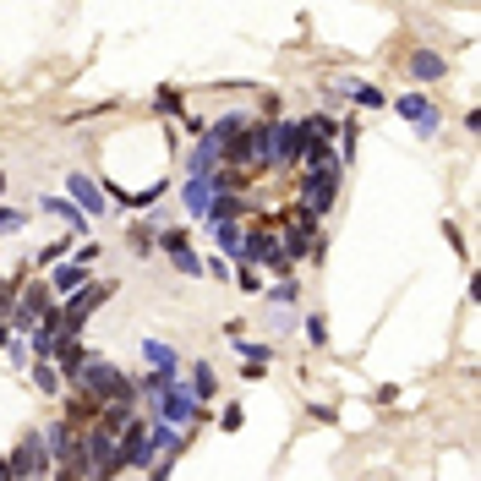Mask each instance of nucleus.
Masks as SVG:
<instances>
[{
	"mask_svg": "<svg viewBox=\"0 0 481 481\" xmlns=\"http://www.w3.org/2000/svg\"><path fill=\"white\" fill-rule=\"evenodd\" d=\"M77 389L93 400V405H137V377H126L120 367L93 356L82 372H77Z\"/></svg>",
	"mask_w": 481,
	"mask_h": 481,
	"instance_id": "nucleus-1",
	"label": "nucleus"
},
{
	"mask_svg": "<svg viewBox=\"0 0 481 481\" xmlns=\"http://www.w3.org/2000/svg\"><path fill=\"white\" fill-rule=\"evenodd\" d=\"M274 148V120H246L241 132L224 143V170H263Z\"/></svg>",
	"mask_w": 481,
	"mask_h": 481,
	"instance_id": "nucleus-2",
	"label": "nucleus"
},
{
	"mask_svg": "<svg viewBox=\"0 0 481 481\" xmlns=\"http://www.w3.org/2000/svg\"><path fill=\"white\" fill-rule=\"evenodd\" d=\"M148 405H153V422H170V427H186V422H203V415H208V405H203L198 394H191L181 377H175V383H165V389H159Z\"/></svg>",
	"mask_w": 481,
	"mask_h": 481,
	"instance_id": "nucleus-3",
	"label": "nucleus"
},
{
	"mask_svg": "<svg viewBox=\"0 0 481 481\" xmlns=\"http://www.w3.org/2000/svg\"><path fill=\"white\" fill-rule=\"evenodd\" d=\"M110 296H115V284H82L77 296H66V301H60V339H82L88 317L99 312Z\"/></svg>",
	"mask_w": 481,
	"mask_h": 481,
	"instance_id": "nucleus-4",
	"label": "nucleus"
},
{
	"mask_svg": "<svg viewBox=\"0 0 481 481\" xmlns=\"http://www.w3.org/2000/svg\"><path fill=\"white\" fill-rule=\"evenodd\" d=\"M6 465H12V476L17 481H39V476H50L55 470V460H50V443H44V427H34V432H22V443L6 454Z\"/></svg>",
	"mask_w": 481,
	"mask_h": 481,
	"instance_id": "nucleus-5",
	"label": "nucleus"
},
{
	"mask_svg": "<svg viewBox=\"0 0 481 481\" xmlns=\"http://www.w3.org/2000/svg\"><path fill=\"white\" fill-rule=\"evenodd\" d=\"M339 175H345V165H317V170L301 175V208H306L312 219H323V213L334 208V198H339Z\"/></svg>",
	"mask_w": 481,
	"mask_h": 481,
	"instance_id": "nucleus-6",
	"label": "nucleus"
},
{
	"mask_svg": "<svg viewBox=\"0 0 481 481\" xmlns=\"http://www.w3.org/2000/svg\"><path fill=\"white\" fill-rule=\"evenodd\" d=\"M394 110H400V120L410 126L415 137H438V132H443V110L427 99V93H400Z\"/></svg>",
	"mask_w": 481,
	"mask_h": 481,
	"instance_id": "nucleus-7",
	"label": "nucleus"
},
{
	"mask_svg": "<svg viewBox=\"0 0 481 481\" xmlns=\"http://www.w3.org/2000/svg\"><path fill=\"white\" fill-rule=\"evenodd\" d=\"M274 241H279V252H284L291 263L317 258V219H312L306 208H296V213H291V230H284V236H274Z\"/></svg>",
	"mask_w": 481,
	"mask_h": 481,
	"instance_id": "nucleus-8",
	"label": "nucleus"
},
{
	"mask_svg": "<svg viewBox=\"0 0 481 481\" xmlns=\"http://www.w3.org/2000/svg\"><path fill=\"white\" fill-rule=\"evenodd\" d=\"M115 460H120V470H148V465L159 460V454H153V443H148V415H137V422L120 432Z\"/></svg>",
	"mask_w": 481,
	"mask_h": 481,
	"instance_id": "nucleus-9",
	"label": "nucleus"
},
{
	"mask_svg": "<svg viewBox=\"0 0 481 481\" xmlns=\"http://www.w3.org/2000/svg\"><path fill=\"white\" fill-rule=\"evenodd\" d=\"M153 252H165V258H170L181 274H191V279L203 274V258L191 252V236H186V230H159V236H153Z\"/></svg>",
	"mask_w": 481,
	"mask_h": 481,
	"instance_id": "nucleus-10",
	"label": "nucleus"
},
{
	"mask_svg": "<svg viewBox=\"0 0 481 481\" xmlns=\"http://www.w3.org/2000/svg\"><path fill=\"white\" fill-rule=\"evenodd\" d=\"M219 165H224V137L208 126V132L198 137V148H191V159H186V175H213Z\"/></svg>",
	"mask_w": 481,
	"mask_h": 481,
	"instance_id": "nucleus-11",
	"label": "nucleus"
},
{
	"mask_svg": "<svg viewBox=\"0 0 481 481\" xmlns=\"http://www.w3.org/2000/svg\"><path fill=\"white\" fill-rule=\"evenodd\" d=\"M66 191H72V203H77L82 213H93V219H99V213L110 208V198H105V186H99V181H88L82 170H77V175H66Z\"/></svg>",
	"mask_w": 481,
	"mask_h": 481,
	"instance_id": "nucleus-12",
	"label": "nucleus"
},
{
	"mask_svg": "<svg viewBox=\"0 0 481 481\" xmlns=\"http://www.w3.org/2000/svg\"><path fill=\"white\" fill-rule=\"evenodd\" d=\"M296 153H301V120H284L274 126V148H268V165H296Z\"/></svg>",
	"mask_w": 481,
	"mask_h": 481,
	"instance_id": "nucleus-13",
	"label": "nucleus"
},
{
	"mask_svg": "<svg viewBox=\"0 0 481 481\" xmlns=\"http://www.w3.org/2000/svg\"><path fill=\"white\" fill-rule=\"evenodd\" d=\"M274 246H279V241H274V230H268V224H258V230H241V258H236V263H252V268H263Z\"/></svg>",
	"mask_w": 481,
	"mask_h": 481,
	"instance_id": "nucleus-14",
	"label": "nucleus"
},
{
	"mask_svg": "<svg viewBox=\"0 0 481 481\" xmlns=\"http://www.w3.org/2000/svg\"><path fill=\"white\" fill-rule=\"evenodd\" d=\"M44 284H50V296H60V301H66V296H77L82 284H93V279H88V268H82V263H55Z\"/></svg>",
	"mask_w": 481,
	"mask_h": 481,
	"instance_id": "nucleus-15",
	"label": "nucleus"
},
{
	"mask_svg": "<svg viewBox=\"0 0 481 481\" xmlns=\"http://www.w3.org/2000/svg\"><path fill=\"white\" fill-rule=\"evenodd\" d=\"M405 72H410L415 82H443V77H448V60H443L438 50H415V55L405 60Z\"/></svg>",
	"mask_w": 481,
	"mask_h": 481,
	"instance_id": "nucleus-16",
	"label": "nucleus"
},
{
	"mask_svg": "<svg viewBox=\"0 0 481 481\" xmlns=\"http://www.w3.org/2000/svg\"><path fill=\"white\" fill-rule=\"evenodd\" d=\"M208 198H213V181H208V175H186V181H181V203H186L191 219H203Z\"/></svg>",
	"mask_w": 481,
	"mask_h": 481,
	"instance_id": "nucleus-17",
	"label": "nucleus"
},
{
	"mask_svg": "<svg viewBox=\"0 0 481 481\" xmlns=\"http://www.w3.org/2000/svg\"><path fill=\"white\" fill-rule=\"evenodd\" d=\"M132 422H137V405H99V415H93V427H105L110 438H120Z\"/></svg>",
	"mask_w": 481,
	"mask_h": 481,
	"instance_id": "nucleus-18",
	"label": "nucleus"
},
{
	"mask_svg": "<svg viewBox=\"0 0 481 481\" xmlns=\"http://www.w3.org/2000/svg\"><path fill=\"white\" fill-rule=\"evenodd\" d=\"M39 208H44V213H55V219H66L77 236L88 230V213H82V208H77L72 198H50V191H44V198H39Z\"/></svg>",
	"mask_w": 481,
	"mask_h": 481,
	"instance_id": "nucleus-19",
	"label": "nucleus"
},
{
	"mask_svg": "<svg viewBox=\"0 0 481 481\" xmlns=\"http://www.w3.org/2000/svg\"><path fill=\"white\" fill-rule=\"evenodd\" d=\"M186 389H191V394H198V400L208 405V400L219 394V372H213L208 361H191V372H186Z\"/></svg>",
	"mask_w": 481,
	"mask_h": 481,
	"instance_id": "nucleus-20",
	"label": "nucleus"
},
{
	"mask_svg": "<svg viewBox=\"0 0 481 481\" xmlns=\"http://www.w3.org/2000/svg\"><path fill=\"white\" fill-rule=\"evenodd\" d=\"M213 241H219V252H224V263L241 258V230H236V219H219V224H213Z\"/></svg>",
	"mask_w": 481,
	"mask_h": 481,
	"instance_id": "nucleus-21",
	"label": "nucleus"
},
{
	"mask_svg": "<svg viewBox=\"0 0 481 481\" xmlns=\"http://www.w3.org/2000/svg\"><path fill=\"white\" fill-rule=\"evenodd\" d=\"M137 350H143V356H148L153 367H170V372H181V350H170L165 339H143Z\"/></svg>",
	"mask_w": 481,
	"mask_h": 481,
	"instance_id": "nucleus-22",
	"label": "nucleus"
},
{
	"mask_svg": "<svg viewBox=\"0 0 481 481\" xmlns=\"http://www.w3.org/2000/svg\"><path fill=\"white\" fill-rule=\"evenodd\" d=\"M356 148H361V126H356V115H350V120L339 126V148H334V159H339V165H350V159H356Z\"/></svg>",
	"mask_w": 481,
	"mask_h": 481,
	"instance_id": "nucleus-23",
	"label": "nucleus"
},
{
	"mask_svg": "<svg viewBox=\"0 0 481 481\" xmlns=\"http://www.w3.org/2000/svg\"><path fill=\"white\" fill-rule=\"evenodd\" d=\"M345 93L356 105H367V110H383V88H372V82H356V77H345Z\"/></svg>",
	"mask_w": 481,
	"mask_h": 481,
	"instance_id": "nucleus-24",
	"label": "nucleus"
},
{
	"mask_svg": "<svg viewBox=\"0 0 481 481\" xmlns=\"http://www.w3.org/2000/svg\"><path fill=\"white\" fill-rule=\"evenodd\" d=\"M93 415H99V405H93V400L77 389V394H72V405H66V422H72V427H88Z\"/></svg>",
	"mask_w": 481,
	"mask_h": 481,
	"instance_id": "nucleus-25",
	"label": "nucleus"
},
{
	"mask_svg": "<svg viewBox=\"0 0 481 481\" xmlns=\"http://www.w3.org/2000/svg\"><path fill=\"white\" fill-rule=\"evenodd\" d=\"M153 110L165 115V120H175V115H186V99H181L175 88H159V93H153Z\"/></svg>",
	"mask_w": 481,
	"mask_h": 481,
	"instance_id": "nucleus-26",
	"label": "nucleus"
},
{
	"mask_svg": "<svg viewBox=\"0 0 481 481\" xmlns=\"http://www.w3.org/2000/svg\"><path fill=\"white\" fill-rule=\"evenodd\" d=\"M241 356H246L252 367H268V361H274V339H241Z\"/></svg>",
	"mask_w": 481,
	"mask_h": 481,
	"instance_id": "nucleus-27",
	"label": "nucleus"
},
{
	"mask_svg": "<svg viewBox=\"0 0 481 481\" xmlns=\"http://www.w3.org/2000/svg\"><path fill=\"white\" fill-rule=\"evenodd\" d=\"M34 389H39V394H60V372H55V361H34Z\"/></svg>",
	"mask_w": 481,
	"mask_h": 481,
	"instance_id": "nucleus-28",
	"label": "nucleus"
},
{
	"mask_svg": "<svg viewBox=\"0 0 481 481\" xmlns=\"http://www.w3.org/2000/svg\"><path fill=\"white\" fill-rule=\"evenodd\" d=\"M268 301H274V306H296V301H301V284H296V279L268 284Z\"/></svg>",
	"mask_w": 481,
	"mask_h": 481,
	"instance_id": "nucleus-29",
	"label": "nucleus"
},
{
	"mask_svg": "<svg viewBox=\"0 0 481 481\" xmlns=\"http://www.w3.org/2000/svg\"><path fill=\"white\" fill-rule=\"evenodd\" d=\"M301 334H306V339H312L317 350H323V345H329V317H323V312H306V323H301Z\"/></svg>",
	"mask_w": 481,
	"mask_h": 481,
	"instance_id": "nucleus-30",
	"label": "nucleus"
},
{
	"mask_svg": "<svg viewBox=\"0 0 481 481\" xmlns=\"http://www.w3.org/2000/svg\"><path fill=\"white\" fill-rule=\"evenodd\" d=\"M153 224H132V236H126V241H132V252H137V258H148V252H153Z\"/></svg>",
	"mask_w": 481,
	"mask_h": 481,
	"instance_id": "nucleus-31",
	"label": "nucleus"
},
{
	"mask_svg": "<svg viewBox=\"0 0 481 481\" xmlns=\"http://www.w3.org/2000/svg\"><path fill=\"white\" fill-rule=\"evenodd\" d=\"M236 279H241L236 291H246V296H258V291H263V284H258V268H252V263H236Z\"/></svg>",
	"mask_w": 481,
	"mask_h": 481,
	"instance_id": "nucleus-32",
	"label": "nucleus"
},
{
	"mask_svg": "<svg viewBox=\"0 0 481 481\" xmlns=\"http://www.w3.org/2000/svg\"><path fill=\"white\" fill-rule=\"evenodd\" d=\"M72 241V236H66ZM66 241H50V246H39V268H55L60 258H66Z\"/></svg>",
	"mask_w": 481,
	"mask_h": 481,
	"instance_id": "nucleus-33",
	"label": "nucleus"
},
{
	"mask_svg": "<svg viewBox=\"0 0 481 481\" xmlns=\"http://www.w3.org/2000/svg\"><path fill=\"white\" fill-rule=\"evenodd\" d=\"M175 460H181V454H159V460H153V470H148V481H170Z\"/></svg>",
	"mask_w": 481,
	"mask_h": 481,
	"instance_id": "nucleus-34",
	"label": "nucleus"
},
{
	"mask_svg": "<svg viewBox=\"0 0 481 481\" xmlns=\"http://www.w3.org/2000/svg\"><path fill=\"white\" fill-rule=\"evenodd\" d=\"M17 284H22V279H17ZM17 284H0V323H6L12 306H17Z\"/></svg>",
	"mask_w": 481,
	"mask_h": 481,
	"instance_id": "nucleus-35",
	"label": "nucleus"
},
{
	"mask_svg": "<svg viewBox=\"0 0 481 481\" xmlns=\"http://www.w3.org/2000/svg\"><path fill=\"white\" fill-rule=\"evenodd\" d=\"M241 422H246V410H241V405H230V410L219 415V427H224V432H241Z\"/></svg>",
	"mask_w": 481,
	"mask_h": 481,
	"instance_id": "nucleus-36",
	"label": "nucleus"
},
{
	"mask_svg": "<svg viewBox=\"0 0 481 481\" xmlns=\"http://www.w3.org/2000/svg\"><path fill=\"white\" fill-rule=\"evenodd\" d=\"M22 224H27L22 208H0V230H22Z\"/></svg>",
	"mask_w": 481,
	"mask_h": 481,
	"instance_id": "nucleus-37",
	"label": "nucleus"
},
{
	"mask_svg": "<svg viewBox=\"0 0 481 481\" xmlns=\"http://www.w3.org/2000/svg\"><path fill=\"white\" fill-rule=\"evenodd\" d=\"M312 422H317V427H334L339 410H334V405H312Z\"/></svg>",
	"mask_w": 481,
	"mask_h": 481,
	"instance_id": "nucleus-38",
	"label": "nucleus"
},
{
	"mask_svg": "<svg viewBox=\"0 0 481 481\" xmlns=\"http://www.w3.org/2000/svg\"><path fill=\"white\" fill-rule=\"evenodd\" d=\"M77 263L88 268V263H99V241H88V246H77Z\"/></svg>",
	"mask_w": 481,
	"mask_h": 481,
	"instance_id": "nucleus-39",
	"label": "nucleus"
},
{
	"mask_svg": "<svg viewBox=\"0 0 481 481\" xmlns=\"http://www.w3.org/2000/svg\"><path fill=\"white\" fill-rule=\"evenodd\" d=\"M0 481H17V476H12V465H6V454H0Z\"/></svg>",
	"mask_w": 481,
	"mask_h": 481,
	"instance_id": "nucleus-40",
	"label": "nucleus"
},
{
	"mask_svg": "<svg viewBox=\"0 0 481 481\" xmlns=\"http://www.w3.org/2000/svg\"><path fill=\"white\" fill-rule=\"evenodd\" d=\"M55 481H82V476L77 470H55Z\"/></svg>",
	"mask_w": 481,
	"mask_h": 481,
	"instance_id": "nucleus-41",
	"label": "nucleus"
},
{
	"mask_svg": "<svg viewBox=\"0 0 481 481\" xmlns=\"http://www.w3.org/2000/svg\"><path fill=\"white\" fill-rule=\"evenodd\" d=\"M6 345H12V329H6V323H0V350H6Z\"/></svg>",
	"mask_w": 481,
	"mask_h": 481,
	"instance_id": "nucleus-42",
	"label": "nucleus"
}]
</instances>
